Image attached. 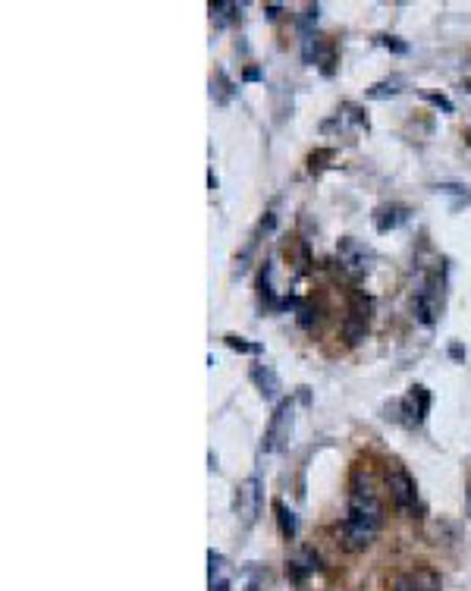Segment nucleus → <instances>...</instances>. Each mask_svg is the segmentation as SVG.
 Here are the masks:
<instances>
[{"label": "nucleus", "instance_id": "nucleus-1", "mask_svg": "<svg viewBox=\"0 0 471 591\" xmlns=\"http://www.w3.org/2000/svg\"><path fill=\"white\" fill-rule=\"evenodd\" d=\"M383 526V507L377 500V491L368 475H361V469L352 478V491H349V516L342 522V547L349 554L368 550L377 538Z\"/></svg>", "mask_w": 471, "mask_h": 591}, {"label": "nucleus", "instance_id": "nucleus-2", "mask_svg": "<svg viewBox=\"0 0 471 591\" xmlns=\"http://www.w3.org/2000/svg\"><path fill=\"white\" fill-rule=\"evenodd\" d=\"M336 261H340V267H342V274H346V277L361 280L368 271H371L374 252L365 243H361V239L346 236V239H340V246H336Z\"/></svg>", "mask_w": 471, "mask_h": 591}, {"label": "nucleus", "instance_id": "nucleus-3", "mask_svg": "<svg viewBox=\"0 0 471 591\" xmlns=\"http://www.w3.org/2000/svg\"><path fill=\"white\" fill-rule=\"evenodd\" d=\"M383 481H387L389 500L396 503V509H402V513H412L415 503H418V488H415L412 475L406 472V466H399V462H389L387 472H383Z\"/></svg>", "mask_w": 471, "mask_h": 591}, {"label": "nucleus", "instance_id": "nucleus-4", "mask_svg": "<svg viewBox=\"0 0 471 591\" xmlns=\"http://www.w3.org/2000/svg\"><path fill=\"white\" fill-rule=\"evenodd\" d=\"M292 428H295V402L292 400H280L277 409L271 415V425H267L264 434V450L267 453H277L289 443L292 438Z\"/></svg>", "mask_w": 471, "mask_h": 591}, {"label": "nucleus", "instance_id": "nucleus-5", "mask_svg": "<svg viewBox=\"0 0 471 591\" xmlns=\"http://www.w3.org/2000/svg\"><path fill=\"white\" fill-rule=\"evenodd\" d=\"M261 500H264V485L258 475H248L245 481H239L236 488V516L245 528H252L261 516Z\"/></svg>", "mask_w": 471, "mask_h": 591}, {"label": "nucleus", "instance_id": "nucleus-6", "mask_svg": "<svg viewBox=\"0 0 471 591\" xmlns=\"http://www.w3.org/2000/svg\"><path fill=\"white\" fill-rule=\"evenodd\" d=\"M368 318H371V302H368V296L355 293L352 302H349L346 321H342V337H346L349 343H359V340H365Z\"/></svg>", "mask_w": 471, "mask_h": 591}, {"label": "nucleus", "instance_id": "nucleus-7", "mask_svg": "<svg viewBox=\"0 0 471 591\" xmlns=\"http://www.w3.org/2000/svg\"><path fill=\"white\" fill-rule=\"evenodd\" d=\"M440 280L437 277H427V280H421V286H418V293H415V318L421 321V324H434L437 321V314H440Z\"/></svg>", "mask_w": 471, "mask_h": 591}, {"label": "nucleus", "instance_id": "nucleus-8", "mask_svg": "<svg viewBox=\"0 0 471 591\" xmlns=\"http://www.w3.org/2000/svg\"><path fill=\"white\" fill-rule=\"evenodd\" d=\"M393 591H440V576L427 566L408 569L393 579Z\"/></svg>", "mask_w": 471, "mask_h": 591}, {"label": "nucleus", "instance_id": "nucleus-9", "mask_svg": "<svg viewBox=\"0 0 471 591\" xmlns=\"http://www.w3.org/2000/svg\"><path fill=\"white\" fill-rule=\"evenodd\" d=\"M402 412H406V421L408 425H421L430 412V390L424 384H415L408 387L406 400H402Z\"/></svg>", "mask_w": 471, "mask_h": 591}, {"label": "nucleus", "instance_id": "nucleus-10", "mask_svg": "<svg viewBox=\"0 0 471 591\" xmlns=\"http://www.w3.org/2000/svg\"><path fill=\"white\" fill-rule=\"evenodd\" d=\"M408 208L406 205H380L374 211V227H377V233H389V230H396V227H402L408 220Z\"/></svg>", "mask_w": 471, "mask_h": 591}, {"label": "nucleus", "instance_id": "nucleus-11", "mask_svg": "<svg viewBox=\"0 0 471 591\" xmlns=\"http://www.w3.org/2000/svg\"><path fill=\"white\" fill-rule=\"evenodd\" d=\"M314 569H321L318 566V554H314V550H302L299 557H292V560L286 563V576L292 582H305Z\"/></svg>", "mask_w": 471, "mask_h": 591}, {"label": "nucleus", "instance_id": "nucleus-12", "mask_svg": "<svg viewBox=\"0 0 471 591\" xmlns=\"http://www.w3.org/2000/svg\"><path fill=\"white\" fill-rule=\"evenodd\" d=\"M252 381L258 384V390L264 393L267 400H273V396L280 393V378H277V374H273L267 365H254V368H252Z\"/></svg>", "mask_w": 471, "mask_h": 591}, {"label": "nucleus", "instance_id": "nucleus-13", "mask_svg": "<svg viewBox=\"0 0 471 591\" xmlns=\"http://www.w3.org/2000/svg\"><path fill=\"white\" fill-rule=\"evenodd\" d=\"M211 98L217 101V104H230V101L236 98V85H233V79L226 76L224 70H217L211 76Z\"/></svg>", "mask_w": 471, "mask_h": 591}, {"label": "nucleus", "instance_id": "nucleus-14", "mask_svg": "<svg viewBox=\"0 0 471 591\" xmlns=\"http://www.w3.org/2000/svg\"><path fill=\"white\" fill-rule=\"evenodd\" d=\"M273 513H277V522H280V532L286 541L295 538V532H299V522H295V513L292 509H286V503L283 500H273Z\"/></svg>", "mask_w": 471, "mask_h": 591}, {"label": "nucleus", "instance_id": "nucleus-15", "mask_svg": "<svg viewBox=\"0 0 471 591\" xmlns=\"http://www.w3.org/2000/svg\"><path fill=\"white\" fill-rule=\"evenodd\" d=\"M402 85H406V79H402V76L383 79V82H377V85H371V89H368V98L380 101V98H389V95H399Z\"/></svg>", "mask_w": 471, "mask_h": 591}, {"label": "nucleus", "instance_id": "nucleus-16", "mask_svg": "<svg viewBox=\"0 0 471 591\" xmlns=\"http://www.w3.org/2000/svg\"><path fill=\"white\" fill-rule=\"evenodd\" d=\"M207 563H211V569H207V579H211V582L226 579V560H224V554H217V550H207Z\"/></svg>", "mask_w": 471, "mask_h": 591}, {"label": "nucleus", "instance_id": "nucleus-17", "mask_svg": "<svg viewBox=\"0 0 471 591\" xmlns=\"http://www.w3.org/2000/svg\"><path fill=\"white\" fill-rule=\"evenodd\" d=\"M318 13H321L318 4H308L305 10H302V16H299V23H295V25H299V32H302L305 38H311V25L318 23Z\"/></svg>", "mask_w": 471, "mask_h": 591}, {"label": "nucleus", "instance_id": "nucleus-18", "mask_svg": "<svg viewBox=\"0 0 471 591\" xmlns=\"http://www.w3.org/2000/svg\"><path fill=\"white\" fill-rule=\"evenodd\" d=\"M207 10H211V19H214V23H217V25H226V23L233 19V10H239V6H236V4H220V0H217V4H211Z\"/></svg>", "mask_w": 471, "mask_h": 591}, {"label": "nucleus", "instance_id": "nucleus-19", "mask_svg": "<svg viewBox=\"0 0 471 591\" xmlns=\"http://www.w3.org/2000/svg\"><path fill=\"white\" fill-rule=\"evenodd\" d=\"M224 340H226V346H230V349H239V352H261L258 343H245V340L236 337V333H226Z\"/></svg>", "mask_w": 471, "mask_h": 591}, {"label": "nucleus", "instance_id": "nucleus-20", "mask_svg": "<svg viewBox=\"0 0 471 591\" xmlns=\"http://www.w3.org/2000/svg\"><path fill=\"white\" fill-rule=\"evenodd\" d=\"M299 324L305 327V331H311V327L318 324V308H311V305H302V312H299Z\"/></svg>", "mask_w": 471, "mask_h": 591}, {"label": "nucleus", "instance_id": "nucleus-21", "mask_svg": "<svg viewBox=\"0 0 471 591\" xmlns=\"http://www.w3.org/2000/svg\"><path fill=\"white\" fill-rule=\"evenodd\" d=\"M380 44H383V48H389L393 53H406V51H408V44L396 42V38H389V35H383V38H380Z\"/></svg>", "mask_w": 471, "mask_h": 591}, {"label": "nucleus", "instance_id": "nucleus-22", "mask_svg": "<svg viewBox=\"0 0 471 591\" xmlns=\"http://www.w3.org/2000/svg\"><path fill=\"white\" fill-rule=\"evenodd\" d=\"M211 591H230V579H220V582H211Z\"/></svg>", "mask_w": 471, "mask_h": 591}, {"label": "nucleus", "instance_id": "nucleus-23", "mask_svg": "<svg viewBox=\"0 0 471 591\" xmlns=\"http://www.w3.org/2000/svg\"><path fill=\"white\" fill-rule=\"evenodd\" d=\"M430 101H434V104H440L443 110H453V104H449L446 98H440V95H430Z\"/></svg>", "mask_w": 471, "mask_h": 591}, {"label": "nucleus", "instance_id": "nucleus-24", "mask_svg": "<svg viewBox=\"0 0 471 591\" xmlns=\"http://www.w3.org/2000/svg\"><path fill=\"white\" fill-rule=\"evenodd\" d=\"M245 79H248V82H254V79H261V70H254V66H248V70H245Z\"/></svg>", "mask_w": 471, "mask_h": 591}, {"label": "nucleus", "instance_id": "nucleus-25", "mask_svg": "<svg viewBox=\"0 0 471 591\" xmlns=\"http://www.w3.org/2000/svg\"><path fill=\"white\" fill-rule=\"evenodd\" d=\"M280 10H283L280 4H271V6H267V16H271V19H277V16H280Z\"/></svg>", "mask_w": 471, "mask_h": 591}, {"label": "nucleus", "instance_id": "nucleus-26", "mask_svg": "<svg viewBox=\"0 0 471 591\" xmlns=\"http://www.w3.org/2000/svg\"><path fill=\"white\" fill-rule=\"evenodd\" d=\"M465 491H468V494H465V500H468V516H471V478H468V488H465Z\"/></svg>", "mask_w": 471, "mask_h": 591}]
</instances>
